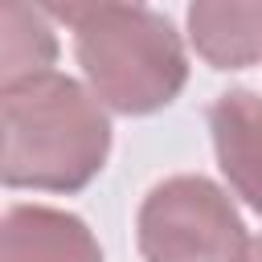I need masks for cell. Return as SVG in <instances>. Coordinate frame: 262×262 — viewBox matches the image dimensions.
<instances>
[{"mask_svg": "<svg viewBox=\"0 0 262 262\" xmlns=\"http://www.w3.org/2000/svg\"><path fill=\"white\" fill-rule=\"evenodd\" d=\"M8 188L82 192L111 156V119L94 90L66 74H41L0 94Z\"/></svg>", "mask_w": 262, "mask_h": 262, "instance_id": "1", "label": "cell"}, {"mask_svg": "<svg viewBox=\"0 0 262 262\" xmlns=\"http://www.w3.org/2000/svg\"><path fill=\"white\" fill-rule=\"evenodd\" d=\"M74 57L115 115H156L188 82V53L176 25L151 8H115L74 37Z\"/></svg>", "mask_w": 262, "mask_h": 262, "instance_id": "2", "label": "cell"}, {"mask_svg": "<svg viewBox=\"0 0 262 262\" xmlns=\"http://www.w3.org/2000/svg\"><path fill=\"white\" fill-rule=\"evenodd\" d=\"M143 262H246L250 237L229 192L201 172L160 180L135 213Z\"/></svg>", "mask_w": 262, "mask_h": 262, "instance_id": "3", "label": "cell"}, {"mask_svg": "<svg viewBox=\"0 0 262 262\" xmlns=\"http://www.w3.org/2000/svg\"><path fill=\"white\" fill-rule=\"evenodd\" d=\"M209 135L233 196L262 213V94L246 86L217 94L209 106Z\"/></svg>", "mask_w": 262, "mask_h": 262, "instance_id": "4", "label": "cell"}, {"mask_svg": "<svg viewBox=\"0 0 262 262\" xmlns=\"http://www.w3.org/2000/svg\"><path fill=\"white\" fill-rule=\"evenodd\" d=\"M0 262H102V250L78 213L12 205L0 221Z\"/></svg>", "mask_w": 262, "mask_h": 262, "instance_id": "5", "label": "cell"}, {"mask_svg": "<svg viewBox=\"0 0 262 262\" xmlns=\"http://www.w3.org/2000/svg\"><path fill=\"white\" fill-rule=\"evenodd\" d=\"M188 45L213 70L262 61V0H188Z\"/></svg>", "mask_w": 262, "mask_h": 262, "instance_id": "6", "label": "cell"}, {"mask_svg": "<svg viewBox=\"0 0 262 262\" xmlns=\"http://www.w3.org/2000/svg\"><path fill=\"white\" fill-rule=\"evenodd\" d=\"M0 90L53 74L57 37L37 0H0Z\"/></svg>", "mask_w": 262, "mask_h": 262, "instance_id": "7", "label": "cell"}, {"mask_svg": "<svg viewBox=\"0 0 262 262\" xmlns=\"http://www.w3.org/2000/svg\"><path fill=\"white\" fill-rule=\"evenodd\" d=\"M37 4H41L53 20L74 25V29L98 20V16L115 12V8H143V0H37Z\"/></svg>", "mask_w": 262, "mask_h": 262, "instance_id": "8", "label": "cell"}, {"mask_svg": "<svg viewBox=\"0 0 262 262\" xmlns=\"http://www.w3.org/2000/svg\"><path fill=\"white\" fill-rule=\"evenodd\" d=\"M246 262H262V233L250 242V250H246Z\"/></svg>", "mask_w": 262, "mask_h": 262, "instance_id": "9", "label": "cell"}]
</instances>
